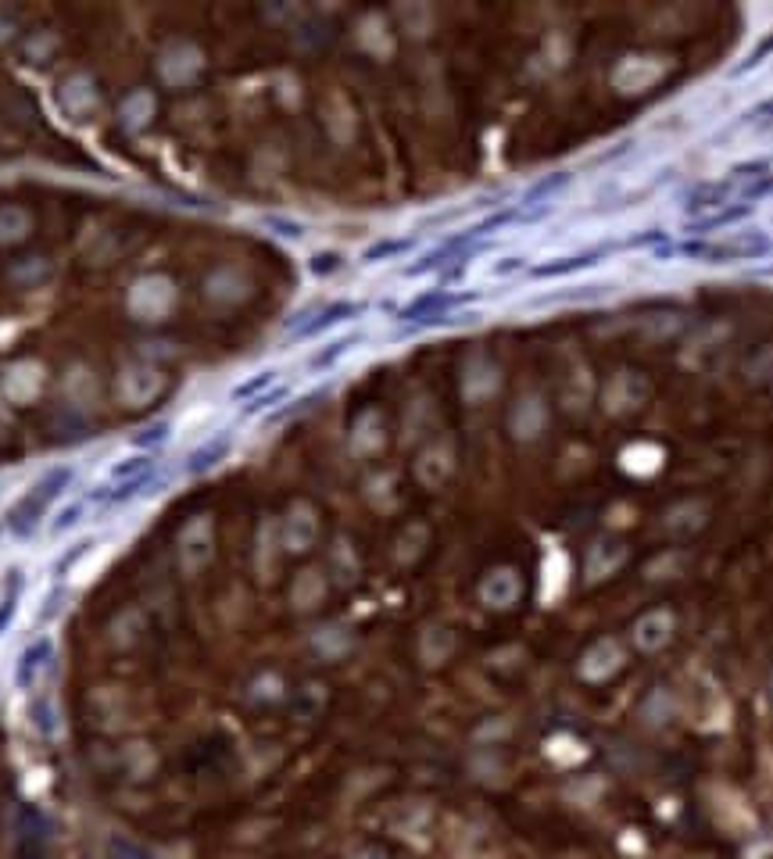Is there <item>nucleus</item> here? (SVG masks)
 Here are the masks:
<instances>
[{
  "label": "nucleus",
  "instance_id": "f257e3e1",
  "mask_svg": "<svg viewBox=\"0 0 773 859\" xmlns=\"http://www.w3.org/2000/svg\"><path fill=\"white\" fill-rule=\"evenodd\" d=\"M72 480H76L72 466H54L51 473H43V477L36 480V484L29 487L15 505H11L8 527L15 530V534H33L36 523H40L43 512H47V505H51L54 498H61V491H68Z\"/></svg>",
  "mask_w": 773,
  "mask_h": 859
},
{
  "label": "nucleus",
  "instance_id": "f03ea898",
  "mask_svg": "<svg viewBox=\"0 0 773 859\" xmlns=\"http://www.w3.org/2000/svg\"><path fill=\"white\" fill-rule=\"evenodd\" d=\"M680 255L691 258V262H748V258H759L770 251V240L752 233V237H738V240H684L677 247Z\"/></svg>",
  "mask_w": 773,
  "mask_h": 859
},
{
  "label": "nucleus",
  "instance_id": "7ed1b4c3",
  "mask_svg": "<svg viewBox=\"0 0 773 859\" xmlns=\"http://www.w3.org/2000/svg\"><path fill=\"white\" fill-rule=\"evenodd\" d=\"M476 298H480L476 290H466V294H451V290H426V294H419L416 301H408V305L401 308L398 319H401V323H444V315H448L451 308L473 305Z\"/></svg>",
  "mask_w": 773,
  "mask_h": 859
},
{
  "label": "nucleus",
  "instance_id": "20e7f679",
  "mask_svg": "<svg viewBox=\"0 0 773 859\" xmlns=\"http://www.w3.org/2000/svg\"><path fill=\"white\" fill-rule=\"evenodd\" d=\"M51 655H54V645L51 638H36L33 645L22 648V655H18V663H15V684L22 691L36 688V681L43 677V670H47V663H51Z\"/></svg>",
  "mask_w": 773,
  "mask_h": 859
},
{
  "label": "nucleus",
  "instance_id": "39448f33",
  "mask_svg": "<svg viewBox=\"0 0 773 859\" xmlns=\"http://www.w3.org/2000/svg\"><path fill=\"white\" fill-rule=\"evenodd\" d=\"M612 251L609 247H595V251H584V255H573V258H559V262H548V265H534L530 273L537 280H548V276H566V273H577V269H587V265H595L598 258H605Z\"/></svg>",
  "mask_w": 773,
  "mask_h": 859
},
{
  "label": "nucleus",
  "instance_id": "423d86ee",
  "mask_svg": "<svg viewBox=\"0 0 773 859\" xmlns=\"http://www.w3.org/2000/svg\"><path fill=\"white\" fill-rule=\"evenodd\" d=\"M154 477V459L147 455H133V459H119L115 466L108 469V484L111 487H126L133 480H147Z\"/></svg>",
  "mask_w": 773,
  "mask_h": 859
},
{
  "label": "nucleus",
  "instance_id": "0eeeda50",
  "mask_svg": "<svg viewBox=\"0 0 773 859\" xmlns=\"http://www.w3.org/2000/svg\"><path fill=\"white\" fill-rule=\"evenodd\" d=\"M358 312H362V305H355V301H337V305L323 308V312L315 315V319H312L308 326H301L298 337H315V333L330 330V326L344 323V319H351V315H358Z\"/></svg>",
  "mask_w": 773,
  "mask_h": 859
},
{
  "label": "nucleus",
  "instance_id": "6e6552de",
  "mask_svg": "<svg viewBox=\"0 0 773 859\" xmlns=\"http://www.w3.org/2000/svg\"><path fill=\"white\" fill-rule=\"evenodd\" d=\"M226 451H230V437H226V434L212 437L208 444H201L197 451H190L187 469H190V473H208V469H212L215 462L226 459Z\"/></svg>",
  "mask_w": 773,
  "mask_h": 859
},
{
  "label": "nucleus",
  "instance_id": "1a4fd4ad",
  "mask_svg": "<svg viewBox=\"0 0 773 859\" xmlns=\"http://www.w3.org/2000/svg\"><path fill=\"white\" fill-rule=\"evenodd\" d=\"M18 602H22V573L18 570H8V580L0 587V634L11 627L18 613Z\"/></svg>",
  "mask_w": 773,
  "mask_h": 859
},
{
  "label": "nucleus",
  "instance_id": "9d476101",
  "mask_svg": "<svg viewBox=\"0 0 773 859\" xmlns=\"http://www.w3.org/2000/svg\"><path fill=\"white\" fill-rule=\"evenodd\" d=\"M748 212H752V205L723 208V212L709 215V219H695V222H688V233H695V237H706V233H716V230H723V226H731V222L745 219Z\"/></svg>",
  "mask_w": 773,
  "mask_h": 859
},
{
  "label": "nucleus",
  "instance_id": "9b49d317",
  "mask_svg": "<svg viewBox=\"0 0 773 859\" xmlns=\"http://www.w3.org/2000/svg\"><path fill=\"white\" fill-rule=\"evenodd\" d=\"M358 341H362L358 333H351V337H340V341L326 344V348L319 351V355H312V362H308V366H312V369H326V366H333V362H337L340 355H348V351L355 348Z\"/></svg>",
  "mask_w": 773,
  "mask_h": 859
},
{
  "label": "nucleus",
  "instance_id": "f8f14e48",
  "mask_svg": "<svg viewBox=\"0 0 773 859\" xmlns=\"http://www.w3.org/2000/svg\"><path fill=\"white\" fill-rule=\"evenodd\" d=\"M272 383H276V373H272V369H265V373H258V376H251V380H244L237 387V391H233V401H255V398H262V391H269Z\"/></svg>",
  "mask_w": 773,
  "mask_h": 859
},
{
  "label": "nucleus",
  "instance_id": "ddd939ff",
  "mask_svg": "<svg viewBox=\"0 0 773 859\" xmlns=\"http://www.w3.org/2000/svg\"><path fill=\"white\" fill-rule=\"evenodd\" d=\"M408 247H412V240H405V237H401V240H380V244L369 247V251H366L362 258H366V262H383V258L405 255Z\"/></svg>",
  "mask_w": 773,
  "mask_h": 859
},
{
  "label": "nucleus",
  "instance_id": "4468645a",
  "mask_svg": "<svg viewBox=\"0 0 773 859\" xmlns=\"http://www.w3.org/2000/svg\"><path fill=\"white\" fill-rule=\"evenodd\" d=\"M169 437V423L158 419V423H147L144 430H136L133 434V448H154V444H162Z\"/></svg>",
  "mask_w": 773,
  "mask_h": 859
},
{
  "label": "nucleus",
  "instance_id": "2eb2a0df",
  "mask_svg": "<svg viewBox=\"0 0 773 859\" xmlns=\"http://www.w3.org/2000/svg\"><path fill=\"white\" fill-rule=\"evenodd\" d=\"M86 516V502H72V505H65V509L58 512V516H54V523H51V530L54 534H65V530H72L79 523V519Z\"/></svg>",
  "mask_w": 773,
  "mask_h": 859
},
{
  "label": "nucleus",
  "instance_id": "dca6fc26",
  "mask_svg": "<svg viewBox=\"0 0 773 859\" xmlns=\"http://www.w3.org/2000/svg\"><path fill=\"white\" fill-rule=\"evenodd\" d=\"M111 859H151L144 849H136L133 842H126V838H111Z\"/></svg>",
  "mask_w": 773,
  "mask_h": 859
},
{
  "label": "nucleus",
  "instance_id": "f3484780",
  "mask_svg": "<svg viewBox=\"0 0 773 859\" xmlns=\"http://www.w3.org/2000/svg\"><path fill=\"white\" fill-rule=\"evenodd\" d=\"M663 638H666V620H659V616L641 627V641H645V645H659Z\"/></svg>",
  "mask_w": 773,
  "mask_h": 859
},
{
  "label": "nucleus",
  "instance_id": "a211bd4d",
  "mask_svg": "<svg viewBox=\"0 0 773 859\" xmlns=\"http://www.w3.org/2000/svg\"><path fill=\"white\" fill-rule=\"evenodd\" d=\"M770 51H773V36H766V40H763V43H759L756 51H752V54H748V58H745V61H741V65H738V72H748V69H756L759 61H763V58H766V54H770Z\"/></svg>",
  "mask_w": 773,
  "mask_h": 859
},
{
  "label": "nucleus",
  "instance_id": "6ab92c4d",
  "mask_svg": "<svg viewBox=\"0 0 773 859\" xmlns=\"http://www.w3.org/2000/svg\"><path fill=\"white\" fill-rule=\"evenodd\" d=\"M766 194H773V176H766V179H759V183H752V187L745 190V201H756V197H766Z\"/></svg>",
  "mask_w": 773,
  "mask_h": 859
},
{
  "label": "nucleus",
  "instance_id": "aec40b11",
  "mask_svg": "<svg viewBox=\"0 0 773 859\" xmlns=\"http://www.w3.org/2000/svg\"><path fill=\"white\" fill-rule=\"evenodd\" d=\"M283 394H287V391H283V387H280V391H269V394H262V398H255V401H251V405H247V412H262V409H269L272 401H280Z\"/></svg>",
  "mask_w": 773,
  "mask_h": 859
},
{
  "label": "nucleus",
  "instance_id": "412c9836",
  "mask_svg": "<svg viewBox=\"0 0 773 859\" xmlns=\"http://www.w3.org/2000/svg\"><path fill=\"white\" fill-rule=\"evenodd\" d=\"M337 265H340V258H333V255H319V258H315V262H312V269H315V273H330V269H337Z\"/></svg>",
  "mask_w": 773,
  "mask_h": 859
},
{
  "label": "nucleus",
  "instance_id": "4be33fe9",
  "mask_svg": "<svg viewBox=\"0 0 773 859\" xmlns=\"http://www.w3.org/2000/svg\"><path fill=\"white\" fill-rule=\"evenodd\" d=\"M519 265H523V258H505V262L498 265V269H494V273H498V276H505V273H516Z\"/></svg>",
  "mask_w": 773,
  "mask_h": 859
},
{
  "label": "nucleus",
  "instance_id": "5701e85b",
  "mask_svg": "<svg viewBox=\"0 0 773 859\" xmlns=\"http://www.w3.org/2000/svg\"><path fill=\"white\" fill-rule=\"evenodd\" d=\"M759 115H773V101H766V104H759L756 111H748L745 119H759Z\"/></svg>",
  "mask_w": 773,
  "mask_h": 859
},
{
  "label": "nucleus",
  "instance_id": "b1692460",
  "mask_svg": "<svg viewBox=\"0 0 773 859\" xmlns=\"http://www.w3.org/2000/svg\"><path fill=\"white\" fill-rule=\"evenodd\" d=\"M351 859H387V856H383L380 849H362V852H355Z\"/></svg>",
  "mask_w": 773,
  "mask_h": 859
}]
</instances>
